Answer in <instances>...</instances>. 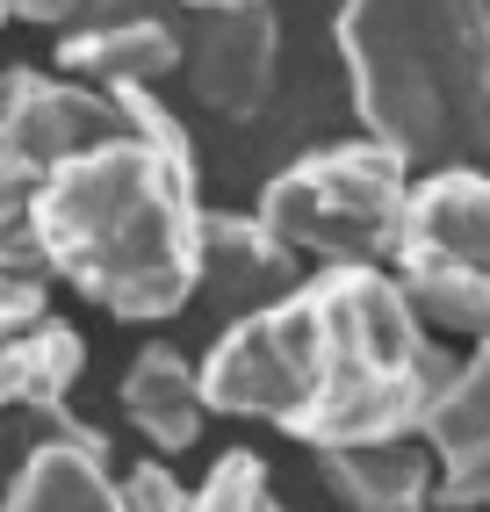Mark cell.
Listing matches in <instances>:
<instances>
[{
    "label": "cell",
    "mask_w": 490,
    "mask_h": 512,
    "mask_svg": "<svg viewBox=\"0 0 490 512\" xmlns=\"http://www.w3.org/2000/svg\"><path fill=\"white\" fill-rule=\"evenodd\" d=\"M483 512H490V498H483Z\"/></svg>",
    "instance_id": "44dd1931"
},
{
    "label": "cell",
    "mask_w": 490,
    "mask_h": 512,
    "mask_svg": "<svg viewBox=\"0 0 490 512\" xmlns=\"http://www.w3.org/2000/svg\"><path fill=\"white\" fill-rule=\"evenodd\" d=\"M332 37L361 138L418 181L490 159V0H339Z\"/></svg>",
    "instance_id": "7a4b0ae2"
},
{
    "label": "cell",
    "mask_w": 490,
    "mask_h": 512,
    "mask_svg": "<svg viewBox=\"0 0 490 512\" xmlns=\"http://www.w3.org/2000/svg\"><path fill=\"white\" fill-rule=\"evenodd\" d=\"M0 512H130L109 440H37L0 491Z\"/></svg>",
    "instance_id": "4fadbf2b"
},
{
    "label": "cell",
    "mask_w": 490,
    "mask_h": 512,
    "mask_svg": "<svg viewBox=\"0 0 490 512\" xmlns=\"http://www.w3.org/2000/svg\"><path fill=\"white\" fill-rule=\"evenodd\" d=\"M87 368V339L65 318H37L0 347V426H37V440H101L73 419V383ZM29 440V448H37Z\"/></svg>",
    "instance_id": "ba28073f"
},
{
    "label": "cell",
    "mask_w": 490,
    "mask_h": 512,
    "mask_svg": "<svg viewBox=\"0 0 490 512\" xmlns=\"http://www.w3.org/2000/svg\"><path fill=\"white\" fill-rule=\"evenodd\" d=\"M109 138H152L173 152H195L188 123L152 87L101 94L65 73H37V65L0 73V275H44L37 195L65 159H80Z\"/></svg>",
    "instance_id": "277c9868"
},
{
    "label": "cell",
    "mask_w": 490,
    "mask_h": 512,
    "mask_svg": "<svg viewBox=\"0 0 490 512\" xmlns=\"http://www.w3.org/2000/svg\"><path fill=\"white\" fill-rule=\"evenodd\" d=\"M123 505H130V512H188V484H181L166 462H137V469L123 476Z\"/></svg>",
    "instance_id": "e0dca14e"
},
{
    "label": "cell",
    "mask_w": 490,
    "mask_h": 512,
    "mask_svg": "<svg viewBox=\"0 0 490 512\" xmlns=\"http://www.w3.org/2000/svg\"><path fill=\"white\" fill-rule=\"evenodd\" d=\"M202 195L195 152L109 138L65 159L37 195L44 282H65L123 325H159L202 296Z\"/></svg>",
    "instance_id": "6da1fadb"
},
{
    "label": "cell",
    "mask_w": 490,
    "mask_h": 512,
    "mask_svg": "<svg viewBox=\"0 0 490 512\" xmlns=\"http://www.w3.org/2000/svg\"><path fill=\"white\" fill-rule=\"evenodd\" d=\"M418 440H426L433 462H440V505L483 512V498H490V339L454 361V375L433 397Z\"/></svg>",
    "instance_id": "30bf717a"
},
{
    "label": "cell",
    "mask_w": 490,
    "mask_h": 512,
    "mask_svg": "<svg viewBox=\"0 0 490 512\" xmlns=\"http://www.w3.org/2000/svg\"><path fill=\"white\" fill-rule=\"evenodd\" d=\"M418 174L375 138H346L289 159L267 181L260 217L318 267H397Z\"/></svg>",
    "instance_id": "5b68a950"
},
{
    "label": "cell",
    "mask_w": 490,
    "mask_h": 512,
    "mask_svg": "<svg viewBox=\"0 0 490 512\" xmlns=\"http://www.w3.org/2000/svg\"><path fill=\"white\" fill-rule=\"evenodd\" d=\"M296 296L310 318V390L289 440L339 455L426 433L454 354L411 311L397 267H310Z\"/></svg>",
    "instance_id": "3957f363"
},
{
    "label": "cell",
    "mask_w": 490,
    "mask_h": 512,
    "mask_svg": "<svg viewBox=\"0 0 490 512\" xmlns=\"http://www.w3.org/2000/svg\"><path fill=\"white\" fill-rule=\"evenodd\" d=\"M123 419L130 433L145 440L152 455H188L202 426H209V397H202V361L173 354L166 339H152V347H137L130 368H123Z\"/></svg>",
    "instance_id": "7c38bea8"
},
{
    "label": "cell",
    "mask_w": 490,
    "mask_h": 512,
    "mask_svg": "<svg viewBox=\"0 0 490 512\" xmlns=\"http://www.w3.org/2000/svg\"><path fill=\"white\" fill-rule=\"evenodd\" d=\"M87 0H0V22H73Z\"/></svg>",
    "instance_id": "d6986e66"
},
{
    "label": "cell",
    "mask_w": 490,
    "mask_h": 512,
    "mask_svg": "<svg viewBox=\"0 0 490 512\" xmlns=\"http://www.w3.org/2000/svg\"><path fill=\"white\" fill-rule=\"evenodd\" d=\"M181 73L202 109L253 123L282 80V15L274 8H181Z\"/></svg>",
    "instance_id": "52a82bcc"
},
{
    "label": "cell",
    "mask_w": 490,
    "mask_h": 512,
    "mask_svg": "<svg viewBox=\"0 0 490 512\" xmlns=\"http://www.w3.org/2000/svg\"><path fill=\"white\" fill-rule=\"evenodd\" d=\"M404 246L440 253V260H454V267H469V275L490 282V174H483V166L418 181ZM404 246H397V253H404Z\"/></svg>",
    "instance_id": "9a60e30c"
},
{
    "label": "cell",
    "mask_w": 490,
    "mask_h": 512,
    "mask_svg": "<svg viewBox=\"0 0 490 512\" xmlns=\"http://www.w3.org/2000/svg\"><path fill=\"white\" fill-rule=\"evenodd\" d=\"M37 318H51V289H44V275H0V347H8L15 332H29Z\"/></svg>",
    "instance_id": "ac0fdd59"
},
{
    "label": "cell",
    "mask_w": 490,
    "mask_h": 512,
    "mask_svg": "<svg viewBox=\"0 0 490 512\" xmlns=\"http://www.w3.org/2000/svg\"><path fill=\"white\" fill-rule=\"evenodd\" d=\"M58 73L101 87V94H130V87H159L181 73V22L166 15H116V22H73L58 44Z\"/></svg>",
    "instance_id": "8fae6325"
},
{
    "label": "cell",
    "mask_w": 490,
    "mask_h": 512,
    "mask_svg": "<svg viewBox=\"0 0 490 512\" xmlns=\"http://www.w3.org/2000/svg\"><path fill=\"white\" fill-rule=\"evenodd\" d=\"M318 476L346 512H433L440 505V462L426 440L339 448V455H318Z\"/></svg>",
    "instance_id": "5bb4252c"
},
{
    "label": "cell",
    "mask_w": 490,
    "mask_h": 512,
    "mask_svg": "<svg viewBox=\"0 0 490 512\" xmlns=\"http://www.w3.org/2000/svg\"><path fill=\"white\" fill-rule=\"evenodd\" d=\"M303 390H310L303 296H282L253 318H231L217 332V347L202 354V397L224 419H267L289 433V419L303 412Z\"/></svg>",
    "instance_id": "8992f818"
},
{
    "label": "cell",
    "mask_w": 490,
    "mask_h": 512,
    "mask_svg": "<svg viewBox=\"0 0 490 512\" xmlns=\"http://www.w3.org/2000/svg\"><path fill=\"white\" fill-rule=\"evenodd\" d=\"M188 512H282V498H274V476L253 448H231L188 491Z\"/></svg>",
    "instance_id": "2e32d148"
},
{
    "label": "cell",
    "mask_w": 490,
    "mask_h": 512,
    "mask_svg": "<svg viewBox=\"0 0 490 512\" xmlns=\"http://www.w3.org/2000/svg\"><path fill=\"white\" fill-rule=\"evenodd\" d=\"M181 8H274V0H181Z\"/></svg>",
    "instance_id": "ffe728a7"
},
{
    "label": "cell",
    "mask_w": 490,
    "mask_h": 512,
    "mask_svg": "<svg viewBox=\"0 0 490 512\" xmlns=\"http://www.w3.org/2000/svg\"><path fill=\"white\" fill-rule=\"evenodd\" d=\"M296 267H303V253L260 210L253 217L209 210V224H202V296L224 311V325L231 318H253V311H267V303H282V296H296L303 289Z\"/></svg>",
    "instance_id": "9c48e42d"
}]
</instances>
